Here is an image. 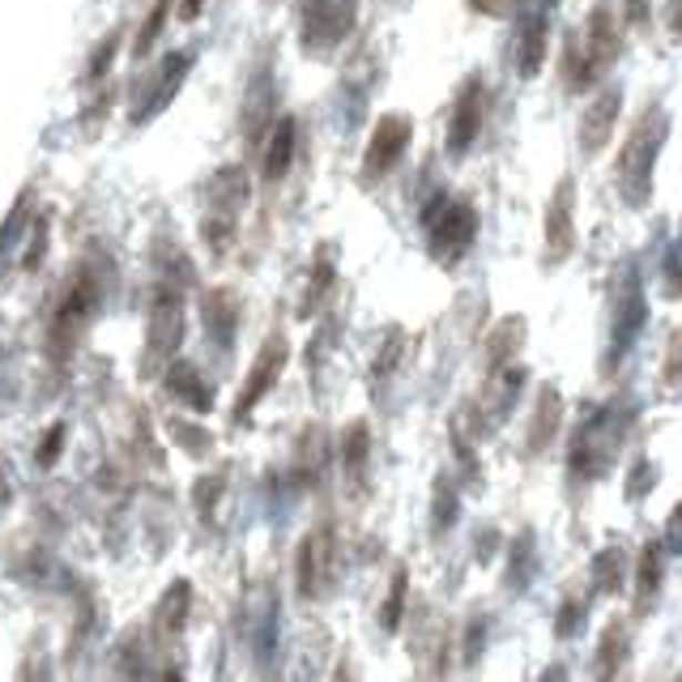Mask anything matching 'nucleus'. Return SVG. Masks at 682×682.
Masks as SVG:
<instances>
[{
  "label": "nucleus",
  "instance_id": "obj_1",
  "mask_svg": "<svg viewBox=\"0 0 682 682\" xmlns=\"http://www.w3.org/2000/svg\"><path fill=\"white\" fill-rule=\"evenodd\" d=\"M661 136H665V115L661 111H644L635 120L631 136L623 141V150H619L614 184H619L628 205H644L649 192H653V166H656V150H661Z\"/></svg>",
  "mask_w": 682,
  "mask_h": 682
},
{
  "label": "nucleus",
  "instance_id": "obj_2",
  "mask_svg": "<svg viewBox=\"0 0 682 682\" xmlns=\"http://www.w3.org/2000/svg\"><path fill=\"white\" fill-rule=\"evenodd\" d=\"M423 226H427V244H431V256L439 265H457L465 252L474 247V235H478V210L465 201V196H448L439 192L436 201L423 210Z\"/></svg>",
  "mask_w": 682,
  "mask_h": 682
},
{
  "label": "nucleus",
  "instance_id": "obj_3",
  "mask_svg": "<svg viewBox=\"0 0 682 682\" xmlns=\"http://www.w3.org/2000/svg\"><path fill=\"white\" fill-rule=\"evenodd\" d=\"M614 55H619V27H614L610 9H598L584 27V39H576L568 48V85L584 90Z\"/></svg>",
  "mask_w": 682,
  "mask_h": 682
},
{
  "label": "nucleus",
  "instance_id": "obj_4",
  "mask_svg": "<svg viewBox=\"0 0 682 682\" xmlns=\"http://www.w3.org/2000/svg\"><path fill=\"white\" fill-rule=\"evenodd\" d=\"M614 448H619V418H614V409H601V414H593V418L576 431L572 474L576 478H598V474H605Z\"/></svg>",
  "mask_w": 682,
  "mask_h": 682
},
{
  "label": "nucleus",
  "instance_id": "obj_5",
  "mask_svg": "<svg viewBox=\"0 0 682 682\" xmlns=\"http://www.w3.org/2000/svg\"><path fill=\"white\" fill-rule=\"evenodd\" d=\"M409 136H414V120H409V115L388 111V115L376 120L371 141H367V154H363V180H367V184L384 180L393 166L401 163V154L409 150Z\"/></svg>",
  "mask_w": 682,
  "mask_h": 682
},
{
  "label": "nucleus",
  "instance_id": "obj_6",
  "mask_svg": "<svg viewBox=\"0 0 682 682\" xmlns=\"http://www.w3.org/2000/svg\"><path fill=\"white\" fill-rule=\"evenodd\" d=\"M286 358H291V346H286V337L282 333H273L269 342H265V350L256 355L252 363V371H247V384L244 393H240V401H235V423H244L252 409L265 401V393H269L277 376H282V367H286Z\"/></svg>",
  "mask_w": 682,
  "mask_h": 682
},
{
  "label": "nucleus",
  "instance_id": "obj_7",
  "mask_svg": "<svg viewBox=\"0 0 682 682\" xmlns=\"http://www.w3.org/2000/svg\"><path fill=\"white\" fill-rule=\"evenodd\" d=\"M649 320V303H644V286H640V277L628 269L623 277V286H619V303H614V346H610V355L623 358L631 350V342L640 337V328Z\"/></svg>",
  "mask_w": 682,
  "mask_h": 682
},
{
  "label": "nucleus",
  "instance_id": "obj_8",
  "mask_svg": "<svg viewBox=\"0 0 682 682\" xmlns=\"http://www.w3.org/2000/svg\"><path fill=\"white\" fill-rule=\"evenodd\" d=\"M572 180H563L550 205H546V261L550 265H563L576 247V222H572Z\"/></svg>",
  "mask_w": 682,
  "mask_h": 682
},
{
  "label": "nucleus",
  "instance_id": "obj_9",
  "mask_svg": "<svg viewBox=\"0 0 682 682\" xmlns=\"http://www.w3.org/2000/svg\"><path fill=\"white\" fill-rule=\"evenodd\" d=\"M482 103H487V90L482 82H469L461 90V99H457V108H452V120H448V154L452 159H465L469 154V145L478 141V129H482Z\"/></svg>",
  "mask_w": 682,
  "mask_h": 682
},
{
  "label": "nucleus",
  "instance_id": "obj_10",
  "mask_svg": "<svg viewBox=\"0 0 682 682\" xmlns=\"http://www.w3.org/2000/svg\"><path fill=\"white\" fill-rule=\"evenodd\" d=\"M619 108H623V90H605L593 108H584V120H580V150L593 159L601 154V145L614 133V120H619Z\"/></svg>",
  "mask_w": 682,
  "mask_h": 682
},
{
  "label": "nucleus",
  "instance_id": "obj_11",
  "mask_svg": "<svg viewBox=\"0 0 682 682\" xmlns=\"http://www.w3.org/2000/svg\"><path fill=\"white\" fill-rule=\"evenodd\" d=\"M295 150H299V120H295V115H282L277 129L269 133V141H265V180H269V184H277V180L291 171Z\"/></svg>",
  "mask_w": 682,
  "mask_h": 682
},
{
  "label": "nucleus",
  "instance_id": "obj_12",
  "mask_svg": "<svg viewBox=\"0 0 682 682\" xmlns=\"http://www.w3.org/2000/svg\"><path fill=\"white\" fill-rule=\"evenodd\" d=\"M546 34H550V27H546L542 13L525 22V30H520V52H517L520 78H538V69H542L546 60Z\"/></svg>",
  "mask_w": 682,
  "mask_h": 682
},
{
  "label": "nucleus",
  "instance_id": "obj_13",
  "mask_svg": "<svg viewBox=\"0 0 682 682\" xmlns=\"http://www.w3.org/2000/svg\"><path fill=\"white\" fill-rule=\"evenodd\" d=\"M367 457H371V431H367V423H350L346 436H342V461H346V478L350 482L363 478Z\"/></svg>",
  "mask_w": 682,
  "mask_h": 682
},
{
  "label": "nucleus",
  "instance_id": "obj_14",
  "mask_svg": "<svg viewBox=\"0 0 682 682\" xmlns=\"http://www.w3.org/2000/svg\"><path fill=\"white\" fill-rule=\"evenodd\" d=\"M166 384H171V393H180V397H184L192 409H201V414H205L210 401H214V397H210V388L201 384V371L189 367V363H175V367L166 371Z\"/></svg>",
  "mask_w": 682,
  "mask_h": 682
},
{
  "label": "nucleus",
  "instance_id": "obj_15",
  "mask_svg": "<svg viewBox=\"0 0 682 682\" xmlns=\"http://www.w3.org/2000/svg\"><path fill=\"white\" fill-rule=\"evenodd\" d=\"M656 580H661V546L649 542L640 554V572H635V605L649 610V601L656 598Z\"/></svg>",
  "mask_w": 682,
  "mask_h": 682
},
{
  "label": "nucleus",
  "instance_id": "obj_16",
  "mask_svg": "<svg viewBox=\"0 0 682 682\" xmlns=\"http://www.w3.org/2000/svg\"><path fill=\"white\" fill-rule=\"evenodd\" d=\"M171 4H175V0H154L150 18L141 22V30H136V43H133V55H136V60H141V55L154 52V43H159V34H163L166 18H171Z\"/></svg>",
  "mask_w": 682,
  "mask_h": 682
},
{
  "label": "nucleus",
  "instance_id": "obj_17",
  "mask_svg": "<svg viewBox=\"0 0 682 682\" xmlns=\"http://www.w3.org/2000/svg\"><path fill=\"white\" fill-rule=\"evenodd\" d=\"M554 427H559V393H554V388H546L542 401H538V418H533V436H529L533 452L542 448L546 439L554 436Z\"/></svg>",
  "mask_w": 682,
  "mask_h": 682
},
{
  "label": "nucleus",
  "instance_id": "obj_18",
  "mask_svg": "<svg viewBox=\"0 0 682 682\" xmlns=\"http://www.w3.org/2000/svg\"><path fill=\"white\" fill-rule=\"evenodd\" d=\"M295 576H299V589L312 598L320 589V550H316V538H307L299 546V559H295Z\"/></svg>",
  "mask_w": 682,
  "mask_h": 682
},
{
  "label": "nucleus",
  "instance_id": "obj_19",
  "mask_svg": "<svg viewBox=\"0 0 682 682\" xmlns=\"http://www.w3.org/2000/svg\"><path fill=\"white\" fill-rule=\"evenodd\" d=\"M520 333H525V325H520V320H503V325L495 328L491 350H487V363H491V371H499V367L512 358V350H517V346H512V337H520Z\"/></svg>",
  "mask_w": 682,
  "mask_h": 682
},
{
  "label": "nucleus",
  "instance_id": "obj_20",
  "mask_svg": "<svg viewBox=\"0 0 682 682\" xmlns=\"http://www.w3.org/2000/svg\"><path fill=\"white\" fill-rule=\"evenodd\" d=\"M406 584H409V576H406V568H401V572L393 576V589H388V601H384V610H380L384 631L401 628V610H406Z\"/></svg>",
  "mask_w": 682,
  "mask_h": 682
},
{
  "label": "nucleus",
  "instance_id": "obj_21",
  "mask_svg": "<svg viewBox=\"0 0 682 682\" xmlns=\"http://www.w3.org/2000/svg\"><path fill=\"white\" fill-rule=\"evenodd\" d=\"M593 580H598L601 593H614V589L623 584V554H619V550L598 554V563H593Z\"/></svg>",
  "mask_w": 682,
  "mask_h": 682
},
{
  "label": "nucleus",
  "instance_id": "obj_22",
  "mask_svg": "<svg viewBox=\"0 0 682 682\" xmlns=\"http://www.w3.org/2000/svg\"><path fill=\"white\" fill-rule=\"evenodd\" d=\"M328 286H333V256L320 252V256H316V269H312V291H307V299H303V316H312V307L325 299Z\"/></svg>",
  "mask_w": 682,
  "mask_h": 682
},
{
  "label": "nucleus",
  "instance_id": "obj_23",
  "mask_svg": "<svg viewBox=\"0 0 682 682\" xmlns=\"http://www.w3.org/2000/svg\"><path fill=\"white\" fill-rule=\"evenodd\" d=\"M60 452H64V423L48 427V436H43V444H39V457H34V461L43 465V469H52V465L60 461Z\"/></svg>",
  "mask_w": 682,
  "mask_h": 682
},
{
  "label": "nucleus",
  "instance_id": "obj_24",
  "mask_svg": "<svg viewBox=\"0 0 682 682\" xmlns=\"http://www.w3.org/2000/svg\"><path fill=\"white\" fill-rule=\"evenodd\" d=\"M115 48H120V30H115V34H108V39H103V48L90 55V82L108 78V64H111V55H115Z\"/></svg>",
  "mask_w": 682,
  "mask_h": 682
},
{
  "label": "nucleus",
  "instance_id": "obj_25",
  "mask_svg": "<svg viewBox=\"0 0 682 682\" xmlns=\"http://www.w3.org/2000/svg\"><path fill=\"white\" fill-rule=\"evenodd\" d=\"M163 614H171L166 628H180L184 623V614H189V584H175V593L163 601Z\"/></svg>",
  "mask_w": 682,
  "mask_h": 682
},
{
  "label": "nucleus",
  "instance_id": "obj_26",
  "mask_svg": "<svg viewBox=\"0 0 682 682\" xmlns=\"http://www.w3.org/2000/svg\"><path fill=\"white\" fill-rule=\"evenodd\" d=\"M580 610H584L580 601H568V605H563V619H559V635H572V631L580 628Z\"/></svg>",
  "mask_w": 682,
  "mask_h": 682
},
{
  "label": "nucleus",
  "instance_id": "obj_27",
  "mask_svg": "<svg viewBox=\"0 0 682 682\" xmlns=\"http://www.w3.org/2000/svg\"><path fill=\"white\" fill-rule=\"evenodd\" d=\"M665 546H670V550H682V503L674 508V517H670V529H665Z\"/></svg>",
  "mask_w": 682,
  "mask_h": 682
},
{
  "label": "nucleus",
  "instance_id": "obj_28",
  "mask_svg": "<svg viewBox=\"0 0 682 682\" xmlns=\"http://www.w3.org/2000/svg\"><path fill=\"white\" fill-rule=\"evenodd\" d=\"M670 13H674V18H670V30L682 39V0H670Z\"/></svg>",
  "mask_w": 682,
  "mask_h": 682
},
{
  "label": "nucleus",
  "instance_id": "obj_29",
  "mask_svg": "<svg viewBox=\"0 0 682 682\" xmlns=\"http://www.w3.org/2000/svg\"><path fill=\"white\" fill-rule=\"evenodd\" d=\"M499 4H503V0H474L478 13H499Z\"/></svg>",
  "mask_w": 682,
  "mask_h": 682
},
{
  "label": "nucleus",
  "instance_id": "obj_30",
  "mask_svg": "<svg viewBox=\"0 0 682 682\" xmlns=\"http://www.w3.org/2000/svg\"><path fill=\"white\" fill-rule=\"evenodd\" d=\"M201 4H205V0H184V9H180V13H184V18H196V13H201Z\"/></svg>",
  "mask_w": 682,
  "mask_h": 682
}]
</instances>
